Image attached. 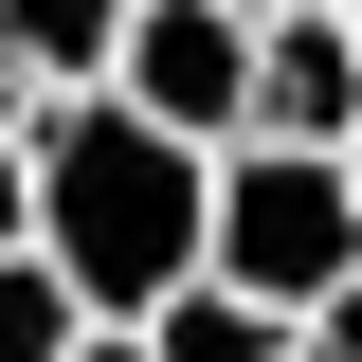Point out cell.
<instances>
[{
	"label": "cell",
	"instance_id": "1",
	"mask_svg": "<svg viewBox=\"0 0 362 362\" xmlns=\"http://www.w3.org/2000/svg\"><path fill=\"white\" fill-rule=\"evenodd\" d=\"M18 181H37V272L73 290L90 344H127L163 290H199V199H218L199 145H163V127H127L109 90H73V109L18 127Z\"/></svg>",
	"mask_w": 362,
	"mask_h": 362
},
{
	"label": "cell",
	"instance_id": "9",
	"mask_svg": "<svg viewBox=\"0 0 362 362\" xmlns=\"http://www.w3.org/2000/svg\"><path fill=\"white\" fill-rule=\"evenodd\" d=\"M0 254H37V181H18V145H0Z\"/></svg>",
	"mask_w": 362,
	"mask_h": 362
},
{
	"label": "cell",
	"instance_id": "12",
	"mask_svg": "<svg viewBox=\"0 0 362 362\" xmlns=\"http://www.w3.org/2000/svg\"><path fill=\"white\" fill-rule=\"evenodd\" d=\"M90 362H145V344H90Z\"/></svg>",
	"mask_w": 362,
	"mask_h": 362
},
{
	"label": "cell",
	"instance_id": "7",
	"mask_svg": "<svg viewBox=\"0 0 362 362\" xmlns=\"http://www.w3.org/2000/svg\"><path fill=\"white\" fill-rule=\"evenodd\" d=\"M0 362H90V326H73V290H54L37 254H0Z\"/></svg>",
	"mask_w": 362,
	"mask_h": 362
},
{
	"label": "cell",
	"instance_id": "2",
	"mask_svg": "<svg viewBox=\"0 0 362 362\" xmlns=\"http://www.w3.org/2000/svg\"><path fill=\"white\" fill-rule=\"evenodd\" d=\"M199 272H218V290H254L272 326H308L326 290L362 272L344 163H308V145H218V199H199Z\"/></svg>",
	"mask_w": 362,
	"mask_h": 362
},
{
	"label": "cell",
	"instance_id": "3",
	"mask_svg": "<svg viewBox=\"0 0 362 362\" xmlns=\"http://www.w3.org/2000/svg\"><path fill=\"white\" fill-rule=\"evenodd\" d=\"M109 109L218 163V145L254 127V37H235L218 0H127V37H109Z\"/></svg>",
	"mask_w": 362,
	"mask_h": 362
},
{
	"label": "cell",
	"instance_id": "4",
	"mask_svg": "<svg viewBox=\"0 0 362 362\" xmlns=\"http://www.w3.org/2000/svg\"><path fill=\"white\" fill-rule=\"evenodd\" d=\"M235 145H308V163L362 145V37H344V18H272V37H254V127H235Z\"/></svg>",
	"mask_w": 362,
	"mask_h": 362
},
{
	"label": "cell",
	"instance_id": "6",
	"mask_svg": "<svg viewBox=\"0 0 362 362\" xmlns=\"http://www.w3.org/2000/svg\"><path fill=\"white\" fill-rule=\"evenodd\" d=\"M127 344H145V362H290V326H272L254 290H218V272H199V290H163Z\"/></svg>",
	"mask_w": 362,
	"mask_h": 362
},
{
	"label": "cell",
	"instance_id": "10",
	"mask_svg": "<svg viewBox=\"0 0 362 362\" xmlns=\"http://www.w3.org/2000/svg\"><path fill=\"white\" fill-rule=\"evenodd\" d=\"M218 18H235V37H272V18H308V0H218Z\"/></svg>",
	"mask_w": 362,
	"mask_h": 362
},
{
	"label": "cell",
	"instance_id": "8",
	"mask_svg": "<svg viewBox=\"0 0 362 362\" xmlns=\"http://www.w3.org/2000/svg\"><path fill=\"white\" fill-rule=\"evenodd\" d=\"M290 362H362V272H344V290H326L308 326H290Z\"/></svg>",
	"mask_w": 362,
	"mask_h": 362
},
{
	"label": "cell",
	"instance_id": "5",
	"mask_svg": "<svg viewBox=\"0 0 362 362\" xmlns=\"http://www.w3.org/2000/svg\"><path fill=\"white\" fill-rule=\"evenodd\" d=\"M109 37H127V0H0V73L37 90V109L109 90Z\"/></svg>",
	"mask_w": 362,
	"mask_h": 362
},
{
	"label": "cell",
	"instance_id": "11",
	"mask_svg": "<svg viewBox=\"0 0 362 362\" xmlns=\"http://www.w3.org/2000/svg\"><path fill=\"white\" fill-rule=\"evenodd\" d=\"M18 127H37V90H18V73H0V145H18Z\"/></svg>",
	"mask_w": 362,
	"mask_h": 362
}]
</instances>
